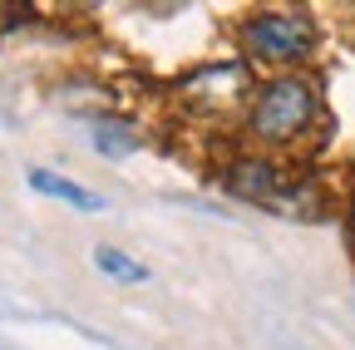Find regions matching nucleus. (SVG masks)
Returning a JSON list of instances; mask_svg holds the SVG:
<instances>
[{
	"label": "nucleus",
	"mask_w": 355,
	"mask_h": 350,
	"mask_svg": "<svg viewBox=\"0 0 355 350\" xmlns=\"http://www.w3.org/2000/svg\"><path fill=\"white\" fill-rule=\"evenodd\" d=\"M242 45L266 64H291L316 50V25L301 10H261L242 25Z\"/></svg>",
	"instance_id": "nucleus-2"
},
{
	"label": "nucleus",
	"mask_w": 355,
	"mask_h": 350,
	"mask_svg": "<svg viewBox=\"0 0 355 350\" xmlns=\"http://www.w3.org/2000/svg\"><path fill=\"white\" fill-rule=\"evenodd\" d=\"M30 188L44 193V198H60V202H69L79 212H104V198L99 193H89L74 178H60V173H50V168H30Z\"/></svg>",
	"instance_id": "nucleus-4"
},
{
	"label": "nucleus",
	"mask_w": 355,
	"mask_h": 350,
	"mask_svg": "<svg viewBox=\"0 0 355 350\" xmlns=\"http://www.w3.org/2000/svg\"><path fill=\"white\" fill-rule=\"evenodd\" d=\"M227 188L257 207H286V212H301L296 202H311V188L301 183H286L282 178V168L277 163H266V158H242L232 173H227Z\"/></svg>",
	"instance_id": "nucleus-3"
},
{
	"label": "nucleus",
	"mask_w": 355,
	"mask_h": 350,
	"mask_svg": "<svg viewBox=\"0 0 355 350\" xmlns=\"http://www.w3.org/2000/svg\"><path fill=\"white\" fill-rule=\"evenodd\" d=\"M94 148H99V153H109V158H123V153H133V148H139V139H133V134H123L119 123L99 119V123H94Z\"/></svg>",
	"instance_id": "nucleus-6"
},
{
	"label": "nucleus",
	"mask_w": 355,
	"mask_h": 350,
	"mask_svg": "<svg viewBox=\"0 0 355 350\" xmlns=\"http://www.w3.org/2000/svg\"><path fill=\"white\" fill-rule=\"evenodd\" d=\"M94 267H99L109 281H119V286H144V281H148V267H144V261H133L128 252H119V247H109V242L94 247Z\"/></svg>",
	"instance_id": "nucleus-5"
},
{
	"label": "nucleus",
	"mask_w": 355,
	"mask_h": 350,
	"mask_svg": "<svg viewBox=\"0 0 355 350\" xmlns=\"http://www.w3.org/2000/svg\"><path fill=\"white\" fill-rule=\"evenodd\" d=\"M321 114V99H316V84L301 79V74H282L272 79L266 89L252 99V114H247V128L261 139V143H296Z\"/></svg>",
	"instance_id": "nucleus-1"
}]
</instances>
